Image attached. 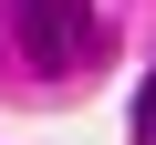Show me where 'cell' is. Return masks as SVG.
<instances>
[{
    "label": "cell",
    "mask_w": 156,
    "mask_h": 145,
    "mask_svg": "<svg viewBox=\"0 0 156 145\" xmlns=\"http://www.w3.org/2000/svg\"><path fill=\"white\" fill-rule=\"evenodd\" d=\"M11 31L42 72H73L94 52V0H11Z\"/></svg>",
    "instance_id": "1"
},
{
    "label": "cell",
    "mask_w": 156,
    "mask_h": 145,
    "mask_svg": "<svg viewBox=\"0 0 156 145\" xmlns=\"http://www.w3.org/2000/svg\"><path fill=\"white\" fill-rule=\"evenodd\" d=\"M135 145H156V72L135 83Z\"/></svg>",
    "instance_id": "2"
}]
</instances>
